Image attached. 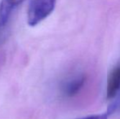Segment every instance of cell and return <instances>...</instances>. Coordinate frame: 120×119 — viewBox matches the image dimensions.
<instances>
[{"mask_svg": "<svg viewBox=\"0 0 120 119\" xmlns=\"http://www.w3.org/2000/svg\"><path fill=\"white\" fill-rule=\"evenodd\" d=\"M56 0H32L28 9L27 21L30 26H35L54 11Z\"/></svg>", "mask_w": 120, "mask_h": 119, "instance_id": "obj_1", "label": "cell"}, {"mask_svg": "<svg viewBox=\"0 0 120 119\" xmlns=\"http://www.w3.org/2000/svg\"><path fill=\"white\" fill-rule=\"evenodd\" d=\"M87 82V76L84 73H79L65 80L61 85V93L67 98L77 95L82 90Z\"/></svg>", "mask_w": 120, "mask_h": 119, "instance_id": "obj_2", "label": "cell"}, {"mask_svg": "<svg viewBox=\"0 0 120 119\" xmlns=\"http://www.w3.org/2000/svg\"><path fill=\"white\" fill-rule=\"evenodd\" d=\"M120 91V65L111 69L107 78L106 99L114 100Z\"/></svg>", "mask_w": 120, "mask_h": 119, "instance_id": "obj_3", "label": "cell"}, {"mask_svg": "<svg viewBox=\"0 0 120 119\" xmlns=\"http://www.w3.org/2000/svg\"><path fill=\"white\" fill-rule=\"evenodd\" d=\"M25 0H2L0 2V26H3L8 22L14 8Z\"/></svg>", "mask_w": 120, "mask_h": 119, "instance_id": "obj_4", "label": "cell"}, {"mask_svg": "<svg viewBox=\"0 0 120 119\" xmlns=\"http://www.w3.org/2000/svg\"><path fill=\"white\" fill-rule=\"evenodd\" d=\"M115 101L114 102V103L112 104V105L109 106V109H108V114H110V113H114V112H115L116 110L118 109H120V91L119 93L118 94V95L115 97Z\"/></svg>", "mask_w": 120, "mask_h": 119, "instance_id": "obj_5", "label": "cell"}, {"mask_svg": "<svg viewBox=\"0 0 120 119\" xmlns=\"http://www.w3.org/2000/svg\"><path fill=\"white\" fill-rule=\"evenodd\" d=\"M108 116H109V114L106 113H101V114L90 115V116H87L79 119H108Z\"/></svg>", "mask_w": 120, "mask_h": 119, "instance_id": "obj_6", "label": "cell"}]
</instances>
